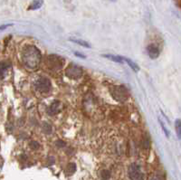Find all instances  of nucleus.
<instances>
[{
  "label": "nucleus",
  "instance_id": "obj_21",
  "mask_svg": "<svg viewBox=\"0 0 181 180\" xmlns=\"http://www.w3.org/2000/svg\"><path fill=\"white\" fill-rule=\"evenodd\" d=\"M56 145H57L59 148H62V147H64L65 142H63V141H62V140H58V141L56 142Z\"/></svg>",
  "mask_w": 181,
  "mask_h": 180
},
{
  "label": "nucleus",
  "instance_id": "obj_14",
  "mask_svg": "<svg viewBox=\"0 0 181 180\" xmlns=\"http://www.w3.org/2000/svg\"><path fill=\"white\" fill-rule=\"evenodd\" d=\"M70 41L72 42V43L77 44V45H82L84 47H86V48H91L90 44L87 43V42H85L84 40H80V39H70Z\"/></svg>",
  "mask_w": 181,
  "mask_h": 180
},
{
  "label": "nucleus",
  "instance_id": "obj_23",
  "mask_svg": "<svg viewBox=\"0 0 181 180\" xmlns=\"http://www.w3.org/2000/svg\"><path fill=\"white\" fill-rule=\"evenodd\" d=\"M110 1H112V2H114V1H116V0H110Z\"/></svg>",
  "mask_w": 181,
  "mask_h": 180
},
{
  "label": "nucleus",
  "instance_id": "obj_9",
  "mask_svg": "<svg viewBox=\"0 0 181 180\" xmlns=\"http://www.w3.org/2000/svg\"><path fill=\"white\" fill-rule=\"evenodd\" d=\"M10 64L7 62H0V80L4 79Z\"/></svg>",
  "mask_w": 181,
  "mask_h": 180
},
{
  "label": "nucleus",
  "instance_id": "obj_12",
  "mask_svg": "<svg viewBox=\"0 0 181 180\" xmlns=\"http://www.w3.org/2000/svg\"><path fill=\"white\" fill-rule=\"evenodd\" d=\"M175 130L177 136L179 138V139H181V120L180 119H177L175 120Z\"/></svg>",
  "mask_w": 181,
  "mask_h": 180
},
{
  "label": "nucleus",
  "instance_id": "obj_3",
  "mask_svg": "<svg viewBox=\"0 0 181 180\" xmlns=\"http://www.w3.org/2000/svg\"><path fill=\"white\" fill-rule=\"evenodd\" d=\"M65 75L72 80H78L83 76V69L75 64H70L65 69Z\"/></svg>",
  "mask_w": 181,
  "mask_h": 180
},
{
  "label": "nucleus",
  "instance_id": "obj_15",
  "mask_svg": "<svg viewBox=\"0 0 181 180\" xmlns=\"http://www.w3.org/2000/svg\"><path fill=\"white\" fill-rule=\"evenodd\" d=\"M75 171H76V166H75V164H73V163L69 164V165L67 166V168H66V170H65V172H66V174H67L68 176H72Z\"/></svg>",
  "mask_w": 181,
  "mask_h": 180
},
{
  "label": "nucleus",
  "instance_id": "obj_11",
  "mask_svg": "<svg viewBox=\"0 0 181 180\" xmlns=\"http://www.w3.org/2000/svg\"><path fill=\"white\" fill-rule=\"evenodd\" d=\"M44 4L43 0H35L29 6V10H37L39 9Z\"/></svg>",
  "mask_w": 181,
  "mask_h": 180
},
{
  "label": "nucleus",
  "instance_id": "obj_18",
  "mask_svg": "<svg viewBox=\"0 0 181 180\" xmlns=\"http://www.w3.org/2000/svg\"><path fill=\"white\" fill-rule=\"evenodd\" d=\"M101 178L103 179H108L110 178V172L108 170H102L101 171Z\"/></svg>",
  "mask_w": 181,
  "mask_h": 180
},
{
  "label": "nucleus",
  "instance_id": "obj_7",
  "mask_svg": "<svg viewBox=\"0 0 181 180\" xmlns=\"http://www.w3.org/2000/svg\"><path fill=\"white\" fill-rule=\"evenodd\" d=\"M49 62H53V63H50L51 67H54V68H62V63H64V60H62V58L55 56V55H51L48 57Z\"/></svg>",
  "mask_w": 181,
  "mask_h": 180
},
{
  "label": "nucleus",
  "instance_id": "obj_22",
  "mask_svg": "<svg viewBox=\"0 0 181 180\" xmlns=\"http://www.w3.org/2000/svg\"><path fill=\"white\" fill-rule=\"evenodd\" d=\"M74 54H75L76 56H78V57H81V58H85V55H84V54H79V53H74Z\"/></svg>",
  "mask_w": 181,
  "mask_h": 180
},
{
  "label": "nucleus",
  "instance_id": "obj_13",
  "mask_svg": "<svg viewBox=\"0 0 181 180\" xmlns=\"http://www.w3.org/2000/svg\"><path fill=\"white\" fill-rule=\"evenodd\" d=\"M124 62H126L129 64V66H130L135 72H138L140 71V67H139L134 62H132V61L131 60V59H128V58H125V57H124Z\"/></svg>",
  "mask_w": 181,
  "mask_h": 180
},
{
  "label": "nucleus",
  "instance_id": "obj_6",
  "mask_svg": "<svg viewBox=\"0 0 181 180\" xmlns=\"http://www.w3.org/2000/svg\"><path fill=\"white\" fill-rule=\"evenodd\" d=\"M147 53H148L149 56L151 59H157V57L159 56V54H160L158 47L154 44L149 45L147 46Z\"/></svg>",
  "mask_w": 181,
  "mask_h": 180
},
{
  "label": "nucleus",
  "instance_id": "obj_5",
  "mask_svg": "<svg viewBox=\"0 0 181 180\" xmlns=\"http://www.w3.org/2000/svg\"><path fill=\"white\" fill-rule=\"evenodd\" d=\"M129 177L131 179H142L143 175L140 171V168L136 163H133L129 168Z\"/></svg>",
  "mask_w": 181,
  "mask_h": 180
},
{
  "label": "nucleus",
  "instance_id": "obj_19",
  "mask_svg": "<svg viewBox=\"0 0 181 180\" xmlns=\"http://www.w3.org/2000/svg\"><path fill=\"white\" fill-rule=\"evenodd\" d=\"M30 147H31L32 149H38L39 147H40V145H39L38 142H36V141H32V142H30Z\"/></svg>",
  "mask_w": 181,
  "mask_h": 180
},
{
  "label": "nucleus",
  "instance_id": "obj_17",
  "mask_svg": "<svg viewBox=\"0 0 181 180\" xmlns=\"http://www.w3.org/2000/svg\"><path fill=\"white\" fill-rule=\"evenodd\" d=\"M159 120V123H160V126H161V128H162V130H163V131H164V133H165V135H166V137L167 138H169V131L166 129V127L164 126V124H163V122L161 121L160 120Z\"/></svg>",
  "mask_w": 181,
  "mask_h": 180
},
{
  "label": "nucleus",
  "instance_id": "obj_20",
  "mask_svg": "<svg viewBox=\"0 0 181 180\" xmlns=\"http://www.w3.org/2000/svg\"><path fill=\"white\" fill-rule=\"evenodd\" d=\"M12 24H3V25H1L0 26V32L1 31H3V30H6L7 27H10V26H12Z\"/></svg>",
  "mask_w": 181,
  "mask_h": 180
},
{
  "label": "nucleus",
  "instance_id": "obj_4",
  "mask_svg": "<svg viewBox=\"0 0 181 180\" xmlns=\"http://www.w3.org/2000/svg\"><path fill=\"white\" fill-rule=\"evenodd\" d=\"M35 88L41 93H46L51 90V83L47 78L41 77L36 81Z\"/></svg>",
  "mask_w": 181,
  "mask_h": 180
},
{
  "label": "nucleus",
  "instance_id": "obj_1",
  "mask_svg": "<svg viewBox=\"0 0 181 180\" xmlns=\"http://www.w3.org/2000/svg\"><path fill=\"white\" fill-rule=\"evenodd\" d=\"M22 59L24 62V65L31 69H36L38 67L42 55L38 49L34 45H27L23 50L22 54Z\"/></svg>",
  "mask_w": 181,
  "mask_h": 180
},
{
  "label": "nucleus",
  "instance_id": "obj_16",
  "mask_svg": "<svg viewBox=\"0 0 181 180\" xmlns=\"http://www.w3.org/2000/svg\"><path fill=\"white\" fill-rule=\"evenodd\" d=\"M142 145H143V148L148 149L150 146V140H149V137H146L143 139V141H142Z\"/></svg>",
  "mask_w": 181,
  "mask_h": 180
},
{
  "label": "nucleus",
  "instance_id": "obj_10",
  "mask_svg": "<svg viewBox=\"0 0 181 180\" xmlns=\"http://www.w3.org/2000/svg\"><path fill=\"white\" fill-rule=\"evenodd\" d=\"M102 57L107 58L109 60L113 61L115 62H119V63H122L124 62V57L122 56H118V55H111V54H103Z\"/></svg>",
  "mask_w": 181,
  "mask_h": 180
},
{
  "label": "nucleus",
  "instance_id": "obj_2",
  "mask_svg": "<svg viewBox=\"0 0 181 180\" xmlns=\"http://www.w3.org/2000/svg\"><path fill=\"white\" fill-rule=\"evenodd\" d=\"M110 94L114 98V100H116L117 101H120V102H123V101H127L129 98V92L124 86H121V85L114 86V87L110 88Z\"/></svg>",
  "mask_w": 181,
  "mask_h": 180
},
{
  "label": "nucleus",
  "instance_id": "obj_8",
  "mask_svg": "<svg viewBox=\"0 0 181 180\" xmlns=\"http://www.w3.org/2000/svg\"><path fill=\"white\" fill-rule=\"evenodd\" d=\"M60 101H54L51 105H50V107L48 108V110H47V112H48L49 115H51V116H54V115H55V114H57L59 111H60Z\"/></svg>",
  "mask_w": 181,
  "mask_h": 180
}]
</instances>
